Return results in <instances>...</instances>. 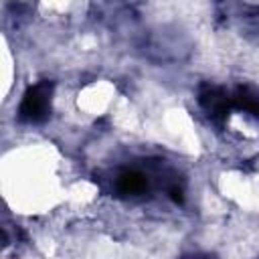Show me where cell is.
Listing matches in <instances>:
<instances>
[{
    "label": "cell",
    "mask_w": 259,
    "mask_h": 259,
    "mask_svg": "<svg viewBox=\"0 0 259 259\" xmlns=\"http://www.w3.org/2000/svg\"><path fill=\"white\" fill-rule=\"evenodd\" d=\"M51 97H53V83L40 81L26 89L18 107V119L24 123H40L51 113Z\"/></svg>",
    "instance_id": "cell-1"
},
{
    "label": "cell",
    "mask_w": 259,
    "mask_h": 259,
    "mask_svg": "<svg viewBox=\"0 0 259 259\" xmlns=\"http://www.w3.org/2000/svg\"><path fill=\"white\" fill-rule=\"evenodd\" d=\"M198 103L214 121H225L233 107V99L227 95L225 89L217 85H202L198 91Z\"/></svg>",
    "instance_id": "cell-2"
},
{
    "label": "cell",
    "mask_w": 259,
    "mask_h": 259,
    "mask_svg": "<svg viewBox=\"0 0 259 259\" xmlns=\"http://www.w3.org/2000/svg\"><path fill=\"white\" fill-rule=\"evenodd\" d=\"M117 192L123 194V196H136V194H142L146 188H148V178L138 172V170H125L117 176Z\"/></svg>",
    "instance_id": "cell-3"
},
{
    "label": "cell",
    "mask_w": 259,
    "mask_h": 259,
    "mask_svg": "<svg viewBox=\"0 0 259 259\" xmlns=\"http://www.w3.org/2000/svg\"><path fill=\"white\" fill-rule=\"evenodd\" d=\"M231 99H233V105L237 109H243V111L259 117V91L243 85V87H237L233 91Z\"/></svg>",
    "instance_id": "cell-4"
},
{
    "label": "cell",
    "mask_w": 259,
    "mask_h": 259,
    "mask_svg": "<svg viewBox=\"0 0 259 259\" xmlns=\"http://www.w3.org/2000/svg\"><path fill=\"white\" fill-rule=\"evenodd\" d=\"M188 259H202V257H188Z\"/></svg>",
    "instance_id": "cell-5"
}]
</instances>
